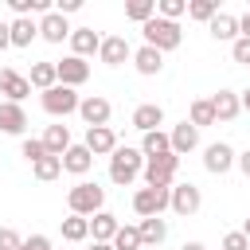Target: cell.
I'll list each match as a JSON object with an SVG mask.
<instances>
[{"mask_svg":"<svg viewBox=\"0 0 250 250\" xmlns=\"http://www.w3.org/2000/svg\"><path fill=\"white\" fill-rule=\"evenodd\" d=\"M31 176H35V180H43V184H51V180H59V176H62V160H59V156H43V160H35V164H31Z\"/></svg>","mask_w":250,"mask_h":250,"instance_id":"4dcf8cb0","label":"cell"},{"mask_svg":"<svg viewBox=\"0 0 250 250\" xmlns=\"http://www.w3.org/2000/svg\"><path fill=\"white\" fill-rule=\"evenodd\" d=\"M141 152H145V160H148V156H164V152H172V141H168V133H164V129L141 133Z\"/></svg>","mask_w":250,"mask_h":250,"instance_id":"83f0119b","label":"cell"},{"mask_svg":"<svg viewBox=\"0 0 250 250\" xmlns=\"http://www.w3.org/2000/svg\"><path fill=\"white\" fill-rule=\"evenodd\" d=\"M168 141H172V152H176V156H188V152H191V148L199 145V129H195V125H191L188 117H184L180 125H172Z\"/></svg>","mask_w":250,"mask_h":250,"instance_id":"e0dca14e","label":"cell"},{"mask_svg":"<svg viewBox=\"0 0 250 250\" xmlns=\"http://www.w3.org/2000/svg\"><path fill=\"white\" fill-rule=\"evenodd\" d=\"M20 242H23V234H20V230L0 227V250H20Z\"/></svg>","mask_w":250,"mask_h":250,"instance_id":"f35d334b","label":"cell"},{"mask_svg":"<svg viewBox=\"0 0 250 250\" xmlns=\"http://www.w3.org/2000/svg\"><path fill=\"white\" fill-rule=\"evenodd\" d=\"M242 234H246V238H250V219H246V223H242Z\"/></svg>","mask_w":250,"mask_h":250,"instance_id":"681fc988","label":"cell"},{"mask_svg":"<svg viewBox=\"0 0 250 250\" xmlns=\"http://www.w3.org/2000/svg\"><path fill=\"white\" fill-rule=\"evenodd\" d=\"M207 31H211V39H219V43H234V39H238V16L219 12V16L207 23Z\"/></svg>","mask_w":250,"mask_h":250,"instance_id":"603a6c76","label":"cell"},{"mask_svg":"<svg viewBox=\"0 0 250 250\" xmlns=\"http://www.w3.org/2000/svg\"><path fill=\"white\" fill-rule=\"evenodd\" d=\"M176 172H180V156H176V152L148 156V160H145V168H141V176H145V188H172Z\"/></svg>","mask_w":250,"mask_h":250,"instance_id":"277c9868","label":"cell"},{"mask_svg":"<svg viewBox=\"0 0 250 250\" xmlns=\"http://www.w3.org/2000/svg\"><path fill=\"white\" fill-rule=\"evenodd\" d=\"M90 168H94V156H90L86 145H70V148L62 152V172H70V176H86Z\"/></svg>","mask_w":250,"mask_h":250,"instance_id":"44dd1931","label":"cell"},{"mask_svg":"<svg viewBox=\"0 0 250 250\" xmlns=\"http://www.w3.org/2000/svg\"><path fill=\"white\" fill-rule=\"evenodd\" d=\"M238 35H242V39H250V8L238 16Z\"/></svg>","mask_w":250,"mask_h":250,"instance_id":"ee69618b","label":"cell"},{"mask_svg":"<svg viewBox=\"0 0 250 250\" xmlns=\"http://www.w3.org/2000/svg\"><path fill=\"white\" fill-rule=\"evenodd\" d=\"M137 230H141V246H160V242L168 238V223H164L160 215L141 219V223H137Z\"/></svg>","mask_w":250,"mask_h":250,"instance_id":"484cf974","label":"cell"},{"mask_svg":"<svg viewBox=\"0 0 250 250\" xmlns=\"http://www.w3.org/2000/svg\"><path fill=\"white\" fill-rule=\"evenodd\" d=\"M125 16L137 20V23H148V20L156 16V0H129V4H125Z\"/></svg>","mask_w":250,"mask_h":250,"instance_id":"1f68e13d","label":"cell"},{"mask_svg":"<svg viewBox=\"0 0 250 250\" xmlns=\"http://www.w3.org/2000/svg\"><path fill=\"white\" fill-rule=\"evenodd\" d=\"M86 250H113V246H109V242H90Z\"/></svg>","mask_w":250,"mask_h":250,"instance_id":"7dc6e473","label":"cell"},{"mask_svg":"<svg viewBox=\"0 0 250 250\" xmlns=\"http://www.w3.org/2000/svg\"><path fill=\"white\" fill-rule=\"evenodd\" d=\"M230 59H234V62H242V66H250V39H242V35H238V39L230 43Z\"/></svg>","mask_w":250,"mask_h":250,"instance_id":"8d00e7d4","label":"cell"},{"mask_svg":"<svg viewBox=\"0 0 250 250\" xmlns=\"http://www.w3.org/2000/svg\"><path fill=\"white\" fill-rule=\"evenodd\" d=\"M184 12H188V0H160V4H156V16H160V20H172V23H176Z\"/></svg>","mask_w":250,"mask_h":250,"instance_id":"e575fe53","label":"cell"},{"mask_svg":"<svg viewBox=\"0 0 250 250\" xmlns=\"http://www.w3.org/2000/svg\"><path fill=\"white\" fill-rule=\"evenodd\" d=\"M59 230H62L66 242H86V238H90V219H82V215H66V219L59 223Z\"/></svg>","mask_w":250,"mask_h":250,"instance_id":"f1b7e54d","label":"cell"},{"mask_svg":"<svg viewBox=\"0 0 250 250\" xmlns=\"http://www.w3.org/2000/svg\"><path fill=\"white\" fill-rule=\"evenodd\" d=\"M78 94L70 90V86H51V90H43L39 94V105H43V113H51V117H70V113H78Z\"/></svg>","mask_w":250,"mask_h":250,"instance_id":"5b68a950","label":"cell"},{"mask_svg":"<svg viewBox=\"0 0 250 250\" xmlns=\"http://www.w3.org/2000/svg\"><path fill=\"white\" fill-rule=\"evenodd\" d=\"M82 8V0H55V12L59 16H70V12H78Z\"/></svg>","mask_w":250,"mask_h":250,"instance_id":"60d3db41","label":"cell"},{"mask_svg":"<svg viewBox=\"0 0 250 250\" xmlns=\"http://www.w3.org/2000/svg\"><path fill=\"white\" fill-rule=\"evenodd\" d=\"M207 102H211V109H215V125H219V121H234V117L242 113V102H238L234 90H219V94H211Z\"/></svg>","mask_w":250,"mask_h":250,"instance_id":"2e32d148","label":"cell"},{"mask_svg":"<svg viewBox=\"0 0 250 250\" xmlns=\"http://www.w3.org/2000/svg\"><path fill=\"white\" fill-rule=\"evenodd\" d=\"M20 250H51V238L47 234H31V238L20 242Z\"/></svg>","mask_w":250,"mask_h":250,"instance_id":"ab89813d","label":"cell"},{"mask_svg":"<svg viewBox=\"0 0 250 250\" xmlns=\"http://www.w3.org/2000/svg\"><path fill=\"white\" fill-rule=\"evenodd\" d=\"M238 102H242V109H246V113H250V86H246V90H242V94H238Z\"/></svg>","mask_w":250,"mask_h":250,"instance_id":"bcb514c9","label":"cell"},{"mask_svg":"<svg viewBox=\"0 0 250 250\" xmlns=\"http://www.w3.org/2000/svg\"><path fill=\"white\" fill-rule=\"evenodd\" d=\"M78 117L86 121V129H98V125H109V117H113V105H109V98H102V94H90V98H82V102H78Z\"/></svg>","mask_w":250,"mask_h":250,"instance_id":"ba28073f","label":"cell"},{"mask_svg":"<svg viewBox=\"0 0 250 250\" xmlns=\"http://www.w3.org/2000/svg\"><path fill=\"white\" fill-rule=\"evenodd\" d=\"M117 215L113 211H98V215H90V238L94 242H113V234H117Z\"/></svg>","mask_w":250,"mask_h":250,"instance_id":"7402d4cb","label":"cell"},{"mask_svg":"<svg viewBox=\"0 0 250 250\" xmlns=\"http://www.w3.org/2000/svg\"><path fill=\"white\" fill-rule=\"evenodd\" d=\"M82 145L90 148V156H113L117 133H113L109 125H98V129H86V141H82Z\"/></svg>","mask_w":250,"mask_h":250,"instance_id":"4fadbf2b","label":"cell"},{"mask_svg":"<svg viewBox=\"0 0 250 250\" xmlns=\"http://www.w3.org/2000/svg\"><path fill=\"white\" fill-rule=\"evenodd\" d=\"M234 148L227 145V141H215V145H207L203 148V168L211 172V176H227L230 168H234Z\"/></svg>","mask_w":250,"mask_h":250,"instance_id":"9c48e42d","label":"cell"},{"mask_svg":"<svg viewBox=\"0 0 250 250\" xmlns=\"http://www.w3.org/2000/svg\"><path fill=\"white\" fill-rule=\"evenodd\" d=\"M8 4H12L16 16H27V20H31V0H8Z\"/></svg>","mask_w":250,"mask_h":250,"instance_id":"b9f144b4","label":"cell"},{"mask_svg":"<svg viewBox=\"0 0 250 250\" xmlns=\"http://www.w3.org/2000/svg\"><path fill=\"white\" fill-rule=\"evenodd\" d=\"M8 47H12V39H8V23L0 20V51H8Z\"/></svg>","mask_w":250,"mask_h":250,"instance_id":"f6af8a7d","label":"cell"},{"mask_svg":"<svg viewBox=\"0 0 250 250\" xmlns=\"http://www.w3.org/2000/svg\"><path fill=\"white\" fill-rule=\"evenodd\" d=\"M39 141H43L47 156H59V160H62V152H66V148L74 145V141H70V129H66V125H47Z\"/></svg>","mask_w":250,"mask_h":250,"instance_id":"ffe728a7","label":"cell"},{"mask_svg":"<svg viewBox=\"0 0 250 250\" xmlns=\"http://www.w3.org/2000/svg\"><path fill=\"white\" fill-rule=\"evenodd\" d=\"M199 207H203V191H199L195 184H172V191H168V211H176L180 219H191Z\"/></svg>","mask_w":250,"mask_h":250,"instance_id":"8992f818","label":"cell"},{"mask_svg":"<svg viewBox=\"0 0 250 250\" xmlns=\"http://www.w3.org/2000/svg\"><path fill=\"white\" fill-rule=\"evenodd\" d=\"M66 207H70V215L90 219V215L105 211V188H98V184H90V180H78V184L66 191Z\"/></svg>","mask_w":250,"mask_h":250,"instance_id":"7a4b0ae2","label":"cell"},{"mask_svg":"<svg viewBox=\"0 0 250 250\" xmlns=\"http://www.w3.org/2000/svg\"><path fill=\"white\" fill-rule=\"evenodd\" d=\"M23 129H27V109L16 102H0V133L23 137Z\"/></svg>","mask_w":250,"mask_h":250,"instance_id":"5bb4252c","label":"cell"},{"mask_svg":"<svg viewBox=\"0 0 250 250\" xmlns=\"http://www.w3.org/2000/svg\"><path fill=\"white\" fill-rule=\"evenodd\" d=\"M55 74H59V86H82L86 78H90V62L86 59H78V55H66L62 62H55Z\"/></svg>","mask_w":250,"mask_h":250,"instance_id":"8fae6325","label":"cell"},{"mask_svg":"<svg viewBox=\"0 0 250 250\" xmlns=\"http://www.w3.org/2000/svg\"><path fill=\"white\" fill-rule=\"evenodd\" d=\"M98 59L105 66H121L125 59H133V47L125 43V35H102V47H98Z\"/></svg>","mask_w":250,"mask_h":250,"instance_id":"7c38bea8","label":"cell"},{"mask_svg":"<svg viewBox=\"0 0 250 250\" xmlns=\"http://www.w3.org/2000/svg\"><path fill=\"white\" fill-rule=\"evenodd\" d=\"M180 250H207V246H203V242H184Z\"/></svg>","mask_w":250,"mask_h":250,"instance_id":"c3c4849f","label":"cell"},{"mask_svg":"<svg viewBox=\"0 0 250 250\" xmlns=\"http://www.w3.org/2000/svg\"><path fill=\"white\" fill-rule=\"evenodd\" d=\"M133 66H137V74L152 78V74H160V70H164V55H160V51H152V47H137V51H133Z\"/></svg>","mask_w":250,"mask_h":250,"instance_id":"d4e9b609","label":"cell"},{"mask_svg":"<svg viewBox=\"0 0 250 250\" xmlns=\"http://www.w3.org/2000/svg\"><path fill=\"white\" fill-rule=\"evenodd\" d=\"M141 35H145V47H152V51H176L180 43H184V31H180V23H172V20H160V16H152L148 23H141Z\"/></svg>","mask_w":250,"mask_h":250,"instance_id":"3957f363","label":"cell"},{"mask_svg":"<svg viewBox=\"0 0 250 250\" xmlns=\"http://www.w3.org/2000/svg\"><path fill=\"white\" fill-rule=\"evenodd\" d=\"M141 168H145V152L141 148H133V145H117L113 148V156H109V180L117 188H129L141 176Z\"/></svg>","mask_w":250,"mask_h":250,"instance_id":"6da1fadb","label":"cell"},{"mask_svg":"<svg viewBox=\"0 0 250 250\" xmlns=\"http://www.w3.org/2000/svg\"><path fill=\"white\" fill-rule=\"evenodd\" d=\"M27 82H31V90H51V86H59V74H55V62H31V74H27Z\"/></svg>","mask_w":250,"mask_h":250,"instance_id":"4316f807","label":"cell"},{"mask_svg":"<svg viewBox=\"0 0 250 250\" xmlns=\"http://www.w3.org/2000/svg\"><path fill=\"white\" fill-rule=\"evenodd\" d=\"M109 246L113 250H141V230L137 227H117V234H113Z\"/></svg>","mask_w":250,"mask_h":250,"instance_id":"836d02e7","label":"cell"},{"mask_svg":"<svg viewBox=\"0 0 250 250\" xmlns=\"http://www.w3.org/2000/svg\"><path fill=\"white\" fill-rule=\"evenodd\" d=\"M188 16L199 20V23H211V20L219 16V4H215V0H188Z\"/></svg>","mask_w":250,"mask_h":250,"instance_id":"d6a6232c","label":"cell"},{"mask_svg":"<svg viewBox=\"0 0 250 250\" xmlns=\"http://www.w3.org/2000/svg\"><path fill=\"white\" fill-rule=\"evenodd\" d=\"M20 152L27 156V164H35V160H43V156H47V148H43V141H39V137H23Z\"/></svg>","mask_w":250,"mask_h":250,"instance_id":"d590c367","label":"cell"},{"mask_svg":"<svg viewBox=\"0 0 250 250\" xmlns=\"http://www.w3.org/2000/svg\"><path fill=\"white\" fill-rule=\"evenodd\" d=\"M70 23H66V16H59L55 8L39 20V39H47V43H62V39H70Z\"/></svg>","mask_w":250,"mask_h":250,"instance_id":"9a60e30c","label":"cell"},{"mask_svg":"<svg viewBox=\"0 0 250 250\" xmlns=\"http://www.w3.org/2000/svg\"><path fill=\"white\" fill-rule=\"evenodd\" d=\"M168 191L172 188H137L133 191V211L141 219H152V215L168 211Z\"/></svg>","mask_w":250,"mask_h":250,"instance_id":"52a82bcc","label":"cell"},{"mask_svg":"<svg viewBox=\"0 0 250 250\" xmlns=\"http://www.w3.org/2000/svg\"><path fill=\"white\" fill-rule=\"evenodd\" d=\"M0 94H4V102H16V105H23V98L31 94V82H27V74H20V70H12V66H0Z\"/></svg>","mask_w":250,"mask_h":250,"instance_id":"30bf717a","label":"cell"},{"mask_svg":"<svg viewBox=\"0 0 250 250\" xmlns=\"http://www.w3.org/2000/svg\"><path fill=\"white\" fill-rule=\"evenodd\" d=\"M160 125H164V105H156V102H141V105L133 109V129L152 133V129H160Z\"/></svg>","mask_w":250,"mask_h":250,"instance_id":"ac0fdd59","label":"cell"},{"mask_svg":"<svg viewBox=\"0 0 250 250\" xmlns=\"http://www.w3.org/2000/svg\"><path fill=\"white\" fill-rule=\"evenodd\" d=\"M35 35H39V23L27 20V16H16V20L8 23V39H12V47H31Z\"/></svg>","mask_w":250,"mask_h":250,"instance_id":"cb8c5ba5","label":"cell"},{"mask_svg":"<svg viewBox=\"0 0 250 250\" xmlns=\"http://www.w3.org/2000/svg\"><path fill=\"white\" fill-rule=\"evenodd\" d=\"M223 250H250V238L242 230H230V234H223Z\"/></svg>","mask_w":250,"mask_h":250,"instance_id":"74e56055","label":"cell"},{"mask_svg":"<svg viewBox=\"0 0 250 250\" xmlns=\"http://www.w3.org/2000/svg\"><path fill=\"white\" fill-rule=\"evenodd\" d=\"M98 47H102V35L94 27H74L70 31V55L86 59V55H98Z\"/></svg>","mask_w":250,"mask_h":250,"instance_id":"d6986e66","label":"cell"},{"mask_svg":"<svg viewBox=\"0 0 250 250\" xmlns=\"http://www.w3.org/2000/svg\"><path fill=\"white\" fill-rule=\"evenodd\" d=\"M188 121H191L195 129L215 125V109H211V102H207V98H195V102H191V109H188Z\"/></svg>","mask_w":250,"mask_h":250,"instance_id":"f546056e","label":"cell"},{"mask_svg":"<svg viewBox=\"0 0 250 250\" xmlns=\"http://www.w3.org/2000/svg\"><path fill=\"white\" fill-rule=\"evenodd\" d=\"M234 164H238V168H242V176L250 180V148H246V152H238V156H234Z\"/></svg>","mask_w":250,"mask_h":250,"instance_id":"7bdbcfd3","label":"cell"}]
</instances>
